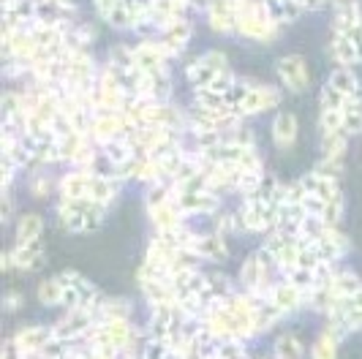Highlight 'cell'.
Returning <instances> with one entry per match:
<instances>
[{"mask_svg": "<svg viewBox=\"0 0 362 359\" xmlns=\"http://www.w3.org/2000/svg\"><path fill=\"white\" fill-rule=\"evenodd\" d=\"M332 85L341 90V93H351V90H354V79H351V73L338 71L335 76H332Z\"/></svg>", "mask_w": 362, "mask_h": 359, "instance_id": "1", "label": "cell"}]
</instances>
